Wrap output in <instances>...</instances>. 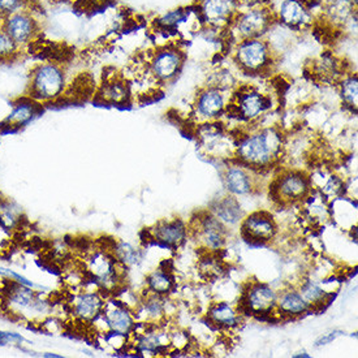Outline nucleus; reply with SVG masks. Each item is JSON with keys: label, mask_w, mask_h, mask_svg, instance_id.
<instances>
[{"label": "nucleus", "mask_w": 358, "mask_h": 358, "mask_svg": "<svg viewBox=\"0 0 358 358\" xmlns=\"http://www.w3.org/2000/svg\"><path fill=\"white\" fill-rule=\"evenodd\" d=\"M237 113L246 120H255L270 107V99L255 89H246L237 95Z\"/></svg>", "instance_id": "nucleus-10"}, {"label": "nucleus", "mask_w": 358, "mask_h": 358, "mask_svg": "<svg viewBox=\"0 0 358 358\" xmlns=\"http://www.w3.org/2000/svg\"><path fill=\"white\" fill-rule=\"evenodd\" d=\"M185 236V227L181 222H172V223H162L155 229V237L159 238L169 245H178Z\"/></svg>", "instance_id": "nucleus-21"}, {"label": "nucleus", "mask_w": 358, "mask_h": 358, "mask_svg": "<svg viewBox=\"0 0 358 358\" xmlns=\"http://www.w3.org/2000/svg\"><path fill=\"white\" fill-rule=\"evenodd\" d=\"M237 1L240 4H245V6H249V7H253V6H258L261 0H237Z\"/></svg>", "instance_id": "nucleus-34"}, {"label": "nucleus", "mask_w": 358, "mask_h": 358, "mask_svg": "<svg viewBox=\"0 0 358 358\" xmlns=\"http://www.w3.org/2000/svg\"><path fill=\"white\" fill-rule=\"evenodd\" d=\"M279 19L292 29L305 28L311 22V15L305 0H282L279 6Z\"/></svg>", "instance_id": "nucleus-11"}, {"label": "nucleus", "mask_w": 358, "mask_h": 358, "mask_svg": "<svg viewBox=\"0 0 358 358\" xmlns=\"http://www.w3.org/2000/svg\"><path fill=\"white\" fill-rule=\"evenodd\" d=\"M0 224L8 231H17L22 224V210L10 201H0Z\"/></svg>", "instance_id": "nucleus-19"}, {"label": "nucleus", "mask_w": 358, "mask_h": 358, "mask_svg": "<svg viewBox=\"0 0 358 358\" xmlns=\"http://www.w3.org/2000/svg\"><path fill=\"white\" fill-rule=\"evenodd\" d=\"M210 314H211V318L222 326H235L237 321L235 311L226 303H219L217 306H214Z\"/></svg>", "instance_id": "nucleus-26"}, {"label": "nucleus", "mask_w": 358, "mask_h": 358, "mask_svg": "<svg viewBox=\"0 0 358 358\" xmlns=\"http://www.w3.org/2000/svg\"><path fill=\"white\" fill-rule=\"evenodd\" d=\"M217 215L223 222L235 224L240 220L241 210L234 198H226L217 205Z\"/></svg>", "instance_id": "nucleus-24"}, {"label": "nucleus", "mask_w": 358, "mask_h": 358, "mask_svg": "<svg viewBox=\"0 0 358 358\" xmlns=\"http://www.w3.org/2000/svg\"><path fill=\"white\" fill-rule=\"evenodd\" d=\"M117 259L106 252H94L87 258V270L93 275L95 282L103 289H115L119 282V273L116 271Z\"/></svg>", "instance_id": "nucleus-7"}, {"label": "nucleus", "mask_w": 358, "mask_h": 358, "mask_svg": "<svg viewBox=\"0 0 358 358\" xmlns=\"http://www.w3.org/2000/svg\"><path fill=\"white\" fill-rule=\"evenodd\" d=\"M276 302V294L264 284H257L248 293V308L255 311L270 310Z\"/></svg>", "instance_id": "nucleus-18"}, {"label": "nucleus", "mask_w": 358, "mask_h": 358, "mask_svg": "<svg viewBox=\"0 0 358 358\" xmlns=\"http://www.w3.org/2000/svg\"><path fill=\"white\" fill-rule=\"evenodd\" d=\"M339 335L340 332H332L329 336H324V338H322L321 340H318V341H317V345H324V344H327V343H331L332 340L336 339Z\"/></svg>", "instance_id": "nucleus-33"}, {"label": "nucleus", "mask_w": 358, "mask_h": 358, "mask_svg": "<svg viewBox=\"0 0 358 358\" xmlns=\"http://www.w3.org/2000/svg\"><path fill=\"white\" fill-rule=\"evenodd\" d=\"M102 297L95 292H83L73 297L72 311L80 321H94L103 310Z\"/></svg>", "instance_id": "nucleus-13"}, {"label": "nucleus", "mask_w": 358, "mask_h": 358, "mask_svg": "<svg viewBox=\"0 0 358 358\" xmlns=\"http://www.w3.org/2000/svg\"><path fill=\"white\" fill-rule=\"evenodd\" d=\"M226 108L224 95L217 89H208L199 94L197 101V113L202 117L214 119L222 115Z\"/></svg>", "instance_id": "nucleus-15"}, {"label": "nucleus", "mask_w": 358, "mask_h": 358, "mask_svg": "<svg viewBox=\"0 0 358 358\" xmlns=\"http://www.w3.org/2000/svg\"><path fill=\"white\" fill-rule=\"evenodd\" d=\"M45 357L60 358L62 356H59V355H54V353H46V355H45Z\"/></svg>", "instance_id": "nucleus-35"}, {"label": "nucleus", "mask_w": 358, "mask_h": 358, "mask_svg": "<svg viewBox=\"0 0 358 358\" xmlns=\"http://www.w3.org/2000/svg\"><path fill=\"white\" fill-rule=\"evenodd\" d=\"M66 90L64 66L54 62L39 63L30 72L27 96L39 104H52L59 101Z\"/></svg>", "instance_id": "nucleus-1"}, {"label": "nucleus", "mask_w": 358, "mask_h": 358, "mask_svg": "<svg viewBox=\"0 0 358 358\" xmlns=\"http://www.w3.org/2000/svg\"><path fill=\"white\" fill-rule=\"evenodd\" d=\"M0 28L10 36L20 48L29 46L39 34V22L28 10H19L1 17Z\"/></svg>", "instance_id": "nucleus-5"}, {"label": "nucleus", "mask_w": 358, "mask_h": 358, "mask_svg": "<svg viewBox=\"0 0 358 358\" xmlns=\"http://www.w3.org/2000/svg\"><path fill=\"white\" fill-rule=\"evenodd\" d=\"M22 10H27V0H0V19Z\"/></svg>", "instance_id": "nucleus-30"}, {"label": "nucleus", "mask_w": 358, "mask_h": 358, "mask_svg": "<svg viewBox=\"0 0 358 358\" xmlns=\"http://www.w3.org/2000/svg\"><path fill=\"white\" fill-rule=\"evenodd\" d=\"M309 357V355H306V353H302V355H296L294 357Z\"/></svg>", "instance_id": "nucleus-36"}, {"label": "nucleus", "mask_w": 358, "mask_h": 358, "mask_svg": "<svg viewBox=\"0 0 358 358\" xmlns=\"http://www.w3.org/2000/svg\"><path fill=\"white\" fill-rule=\"evenodd\" d=\"M41 113H42V104L38 103L25 95L12 104L10 113L6 116V119L1 123V128L8 132L19 131L31 123Z\"/></svg>", "instance_id": "nucleus-8"}, {"label": "nucleus", "mask_w": 358, "mask_h": 358, "mask_svg": "<svg viewBox=\"0 0 358 358\" xmlns=\"http://www.w3.org/2000/svg\"><path fill=\"white\" fill-rule=\"evenodd\" d=\"M0 201H1V198H0Z\"/></svg>", "instance_id": "nucleus-38"}, {"label": "nucleus", "mask_w": 358, "mask_h": 358, "mask_svg": "<svg viewBox=\"0 0 358 358\" xmlns=\"http://www.w3.org/2000/svg\"><path fill=\"white\" fill-rule=\"evenodd\" d=\"M0 21H1V19H0Z\"/></svg>", "instance_id": "nucleus-39"}, {"label": "nucleus", "mask_w": 358, "mask_h": 358, "mask_svg": "<svg viewBox=\"0 0 358 358\" xmlns=\"http://www.w3.org/2000/svg\"><path fill=\"white\" fill-rule=\"evenodd\" d=\"M102 314L107 322L110 332L124 335V336L132 332L134 327V318L131 311L128 310L125 306L119 305L117 302H110L104 305Z\"/></svg>", "instance_id": "nucleus-12"}, {"label": "nucleus", "mask_w": 358, "mask_h": 358, "mask_svg": "<svg viewBox=\"0 0 358 358\" xmlns=\"http://www.w3.org/2000/svg\"><path fill=\"white\" fill-rule=\"evenodd\" d=\"M21 48L0 28V62H10L19 55Z\"/></svg>", "instance_id": "nucleus-25"}, {"label": "nucleus", "mask_w": 358, "mask_h": 358, "mask_svg": "<svg viewBox=\"0 0 358 358\" xmlns=\"http://www.w3.org/2000/svg\"><path fill=\"white\" fill-rule=\"evenodd\" d=\"M279 146V136L271 129H266L240 142L238 157L248 164L259 167L271 162Z\"/></svg>", "instance_id": "nucleus-2"}, {"label": "nucleus", "mask_w": 358, "mask_h": 358, "mask_svg": "<svg viewBox=\"0 0 358 358\" xmlns=\"http://www.w3.org/2000/svg\"><path fill=\"white\" fill-rule=\"evenodd\" d=\"M278 194L279 197L288 201H294L303 197L308 192V181L301 175L291 173L284 176L278 184Z\"/></svg>", "instance_id": "nucleus-16"}, {"label": "nucleus", "mask_w": 358, "mask_h": 358, "mask_svg": "<svg viewBox=\"0 0 358 358\" xmlns=\"http://www.w3.org/2000/svg\"><path fill=\"white\" fill-rule=\"evenodd\" d=\"M350 1H352V3H353V4H355V6H356V4H357V0H350Z\"/></svg>", "instance_id": "nucleus-37"}, {"label": "nucleus", "mask_w": 358, "mask_h": 358, "mask_svg": "<svg viewBox=\"0 0 358 358\" xmlns=\"http://www.w3.org/2000/svg\"><path fill=\"white\" fill-rule=\"evenodd\" d=\"M148 283H149V287L152 292L162 294V293H167L170 291L172 282H171L170 276L167 275V273L159 270V271L151 273L148 279Z\"/></svg>", "instance_id": "nucleus-28"}, {"label": "nucleus", "mask_w": 358, "mask_h": 358, "mask_svg": "<svg viewBox=\"0 0 358 358\" xmlns=\"http://www.w3.org/2000/svg\"><path fill=\"white\" fill-rule=\"evenodd\" d=\"M113 255H115V258L117 259V262L123 264L124 266L137 264L138 259H140L138 252L132 245L125 244V243L115 246Z\"/></svg>", "instance_id": "nucleus-27"}, {"label": "nucleus", "mask_w": 358, "mask_h": 358, "mask_svg": "<svg viewBox=\"0 0 358 358\" xmlns=\"http://www.w3.org/2000/svg\"><path fill=\"white\" fill-rule=\"evenodd\" d=\"M273 15L271 10L264 6H253L244 12H237L232 21L234 33L240 41L250 38H262L271 28Z\"/></svg>", "instance_id": "nucleus-4"}, {"label": "nucleus", "mask_w": 358, "mask_h": 358, "mask_svg": "<svg viewBox=\"0 0 358 358\" xmlns=\"http://www.w3.org/2000/svg\"><path fill=\"white\" fill-rule=\"evenodd\" d=\"M24 341V338L20 336L17 334L13 332H0V345H7V344H16Z\"/></svg>", "instance_id": "nucleus-32"}, {"label": "nucleus", "mask_w": 358, "mask_h": 358, "mask_svg": "<svg viewBox=\"0 0 358 358\" xmlns=\"http://www.w3.org/2000/svg\"><path fill=\"white\" fill-rule=\"evenodd\" d=\"M357 76L348 77L341 84V95L343 99L349 104L357 107Z\"/></svg>", "instance_id": "nucleus-29"}, {"label": "nucleus", "mask_w": 358, "mask_h": 358, "mask_svg": "<svg viewBox=\"0 0 358 358\" xmlns=\"http://www.w3.org/2000/svg\"><path fill=\"white\" fill-rule=\"evenodd\" d=\"M279 306L282 310L289 314H301L308 309V302L297 292H288L282 296Z\"/></svg>", "instance_id": "nucleus-22"}, {"label": "nucleus", "mask_w": 358, "mask_h": 358, "mask_svg": "<svg viewBox=\"0 0 358 358\" xmlns=\"http://www.w3.org/2000/svg\"><path fill=\"white\" fill-rule=\"evenodd\" d=\"M98 96L104 103L125 104L129 101V87L120 80H111L104 83L98 92Z\"/></svg>", "instance_id": "nucleus-17"}, {"label": "nucleus", "mask_w": 358, "mask_h": 358, "mask_svg": "<svg viewBox=\"0 0 358 358\" xmlns=\"http://www.w3.org/2000/svg\"><path fill=\"white\" fill-rule=\"evenodd\" d=\"M238 6L237 0H199L198 15L210 27L222 28L234 21Z\"/></svg>", "instance_id": "nucleus-6"}, {"label": "nucleus", "mask_w": 358, "mask_h": 358, "mask_svg": "<svg viewBox=\"0 0 358 358\" xmlns=\"http://www.w3.org/2000/svg\"><path fill=\"white\" fill-rule=\"evenodd\" d=\"M182 63V52L176 48L166 46L158 50L151 59V72L161 81H170L171 78L179 75Z\"/></svg>", "instance_id": "nucleus-9"}, {"label": "nucleus", "mask_w": 358, "mask_h": 358, "mask_svg": "<svg viewBox=\"0 0 358 358\" xmlns=\"http://www.w3.org/2000/svg\"><path fill=\"white\" fill-rule=\"evenodd\" d=\"M243 232L249 240L267 241L275 235L273 217L264 213H257L248 217L243 224Z\"/></svg>", "instance_id": "nucleus-14"}, {"label": "nucleus", "mask_w": 358, "mask_h": 358, "mask_svg": "<svg viewBox=\"0 0 358 358\" xmlns=\"http://www.w3.org/2000/svg\"><path fill=\"white\" fill-rule=\"evenodd\" d=\"M235 59L248 73H261L271 63V50L264 38L243 39L237 43Z\"/></svg>", "instance_id": "nucleus-3"}, {"label": "nucleus", "mask_w": 358, "mask_h": 358, "mask_svg": "<svg viewBox=\"0 0 358 358\" xmlns=\"http://www.w3.org/2000/svg\"><path fill=\"white\" fill-rule=\"evenodd\" d=\"M188 16V10H182V8L171 10V12H167L166 15H163L159 19L157 20V27L166 30V31L176 30L182 22H185Z\"/></svg>", "instance_id": "nucleus-23"}, {"label": "nucleus", "mask_w": 358, "mask_h": 358, "mask_svg": "<svg viewBox=\"0 0 358 358\" xmlns=\"http://www.w3.org/2000/svg\"><path fill=\"white\" fill-rule=\"evenodd\" d=\"M227 188L234 194H248L252 189V181L245 171L241 169H229L227 171L226 178Z\"/></svg>", "instance_id": "nucleus-20"}, {"label": "nucleus", "mask_w": 358, "mask_h": 358, "mask_svg": "<svg viewBox=\"0 0 358 358\" xmlns=\"http://www.w3.org/2000/svg\"><path fill=\"white\" fill-rule=\"evenodd\" d=\"M302 297L305 299V301L308 302H318L321 301L324 296V292L322 291L321 288L315 284L308 283L303 288H302Z\"/></svg>", "instance_id": "nucleus-31"}]
</instances>
